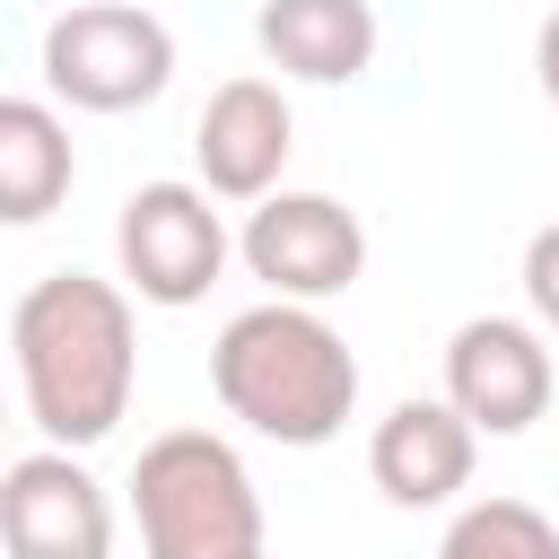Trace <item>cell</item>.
Listing matches in <instances>:
<instances>
[{
    "instance_id": "6da1fadb",
    "label": "cell",
    "mask_w": 559,
    "mask_h": 559,
    "mask_svg": "<svg viewBox=\"0 0 559 559\" xmlns=\"http://www.w3.org/2000/svg\"><path fill=\"white\" fill-rule=\"evenodd\" d=\"M9 358H17V393H26V419L44 428V445H70V454L105 445L140 384L131 288L96 280V271L35 280L9 314Z\"/></svg>"
},
{
    "instance_id": "7a4b0ae2",
    "label": "cell",
    "mask_w": 559,
    "mask_h": 559,
    "mask_svg": "<svg viewBox=\"0 0 559 559\" xmlns=\"http://www.w3.org/2000/svg\"><path fill=\"white\" fill-rule=\"evenodd\" d=\"M210 393H218L227 419H245L271 445H332L358 411V358L314 306L262 297V306L218 323Z\"/></svg>"
},
{
    "instance_id": "3957f363",
    "label": "cell",
    "mask_w": 559,
    "mask_h": 559,
    "mask_svg": "<svg viewBox=\"0 0 559 559\" xmlns=\"http://www.w3.org/2000/svg\"><path fill=\"white\" fill-rule=\"evenodd\" d=\"M131 515L140 559H262V489L245 454L210 428H166L131 463Z\"/></svg>"
},
{
    "instance_id": "277c9868",
    "label": "cell",
    "mask_w": 559,
    "mask_h": 559,
    "mask_svg": "<svg viewBox=\"0 0 559 559\" xmlns=\"http://www.w3.org/2000/svg\"><path fill=\"white\" fill-rule=\"evenodd\" d=\"M44 87L70 114H140L175 79V35L140 0H70L44 26Z\"/></svg>"
},
{
    "instance_id": "5b68a950",
    "label": "cell",
    "mask_w": 559,
    "mask_h": 559,
    "mask_svg": "<svg viewBox=\"0 0 559 559\" xmlns=\"http://www.w3.org/2000/svg\"><path fill=\"white\" fill-rule=\"evenodd\" d=\"M227 253H236V236L201 183H140L114 218V262L140 306H201L218 288Z\"/></svg>"
},
{
    "instance_id": "8992f818",
    "label": "cell",
    "mask_w": 559,
    "mask_h": 559,
    "mask_svg": "<svg viewBox=\"0 0 559 559\" xmlns=\"http://www.w3.org/2000/svg\"><path fill=\"white\" fill-rule=\"evenodd\" d=\"M236 253H245V271H253L271 297L323 306V297H341V288L367 271V227H358V210H341L332 192H262V201L245 210Z\"/></svg>"
},
{
    "instance_id": "52a82bcc",
    "label": "cell",
    "mask_w": 559,
    "mask_h": 559,
    "mask_svg": "<svg viewBox=\"0 0 559 559\" xmlns=\"http://www.w3.org/2000/svg\"><path fill=\"white\" fill-rule=\"evenodd\" d=\"M559 393L550 341L524 314H472L445 341V402L472 419V437H524Z\"/></svg>"
},
{
    "instance_id": "ba28073f",
    "label": "cell",
    "mask_w": 559,
    "mask_h": 559,
    "mask_svg": "<svg viewBox=\"0 0 559 559\" xmlns=\"http://www.w3.org/2000/svg\"><path fill=\"white\" fill-rule=\"evenodd\" d=\"M0 559H114V498L70 445L0 463Z\"/></svg>"
},
{
    "instance_id": "9c48e42d",
    "label": "cell",
    "mask_w": 559,
    "mask_h": 559,
    "mask_svg": "<svg viewBox=\"0 0 559 559\" xmlns=\"http://www.w3.org/2000/svg\"><path fill=\"white\" fill-rule=\"evenodd\" d=\"M297 148V114L271 79H218L201 122H192V166H201V192L210 201H262L280 192V166Z\"/></svg>"
},
{
    "instance_id": "30bf717a",
    "label": "cell",
    "mask_w": 559,
    "mask_h": 559,
    "mask_svg": "<svg viewBox=\"0 0 559 559\" xmlns=\"http://www.w3.org/2000/svg\"><path fill=\"white\" fill-rule=\"evenodd\" d=\"M472 463H480V437L445 393L393 402L376 419V437H367V480L393 507H445L454 489H472Z\"/></svg>"
},
{
    "instance_id": "8fae6325",
    "label": "cell",
    "mask_w": 559,
    "mask_h": 559,
    "mask_svg": "<svg viewBox=\"0 0 559 559\" xmlns=\"http://www.w3.org/2000/svg\"><path fill=\"white\" fill-rule=\"evenodd\" d=\"M253 44L280 79H306V87H349L376 70V9L367 0H262L253 17Z\"/></svg>"
},
{
    "instance_id": "7c38bea8",
    "label": "cell",
    "mask_w": 559,
    "mask_h": 559,
    "mask_svg": "<svg viewBox=\"0 0 559 559\" xmlns=\"http://www.w3.org/2000/svg\"><path fill=\"white\" fill-rule=\"evenodd\" d=\"M79 183V148L61 105L44 96H0V227H35L70 201Z\"/></svg>"
},
{
    "instance_id": "4fadbf2b",
    "label": "cell",
    "mask_w": 559,
    "mask_h": 559,
    "mask_svg": "<svg viewBox=\"0 0 559 559\" xmlns=\"http://www.w3.org/2000/svg\"><path fill=\"white\" fill-rule=\"evenodd\" d=\"M428 559H559V524L533 498H472Z\"/></svg>"
},
{
    "instance_id": "5bb4252c",
    "label": "cell",
    "mask_w": 559,
    "mask_h": 559,
    "mask_svg": "<svg viewBox=\"0 0 559 559\" xmlns=\"http://www.w3.org/2000/svg\"><path fill=\"white\" fill-rule=\"evenodd\" d=\"M524 297H533V323L559 332V227H533V245H524Z\"/></svg>"
},
{
    "instance_id": "9a60e30c",
    "label": "cell",
    "mask_w": 559,
    "mask_h": 559,
    "mask_svg": "<svg viewBox=\"0 0 559 559\" xmlns=\"http://www.w3.org/2000/svg\"><path fill=\"white\" fill-rule=\"evenodd\" d=\"M533 79H542V96L559 105V9L533 26Z\"/></svg>"
},
{
    "instance_id": "2e32d148",
    "label": "cell",
    "mask_w": 559,
    "mask_h": 559,
    "mask_svg": "<svg viewBox=\"0 0 559 559\" xmlns=\"http://www.w3.org/2000/svg\"><path fill=\"white\" fill-rule=\"evenodd\" d=\"M262 559H271V550H262Z\"/></svg>"
},
{
    "instance_id": "e0dca14e",
    "label": "cell",
    "mask_w": 559,
    "mask_h": 559,
    "mask_svg": "<svg viewBox=\"0 0 559 559\" xmlns=\"http://www.w3.org/2000/svg\"><path fill=\"white\" fill-rule=\"evenodd\" d=\"M550 227H559V218H550Z\"/></svg>"
},
{
    "instance_id": "ac0fdd59",
    "label": "cell",
    "mask_w": 559,
    "mask_h": 559,
    "mask_svg": "<svg viewBox=\"0 0 559 559\" xmlns=\"http://www.w3.org/2000/svg\"><path fill=\"white\" fill-rule=\"evenodd\" d=\"M0 428H9V419H0Z\"/></svg>"
}]
</instances>
